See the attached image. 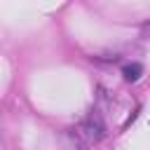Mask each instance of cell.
Segmentation results:
<instances>
[{
  "label": "cell",
  "instance_id": "1",
  "mask_svg": "<svg viewBox=\"0 0 150 150\" xmlns=\"http://www.w3.org/2000/svg\"><path fill=\"white\" fill-rule=\"evenodd\" d=\"M70 134H73V138H75L80 145H91V143H98V141L103 138L105 127H103V120L91 112V115H89L77 129H73Z\"/></svg>",
  "mask_w": 150,
  "mask_h": 150
},
{
  "label": "cell",
  "instance_id": "2",
  "mask_svg": "<svg viewBox=\"0 0 150 150\" xmlns=\"http://www.w3.org/2000/svg\"><path fill=\"white\" fill-rule=\"evenodd\" d=\"M122 75H124L127 82H136V80L143 75V66H141V63H127V66L122 68Z\"/></svg>",
  "mask_w": 150,
  "mask_h": 150
}]
</instances>
